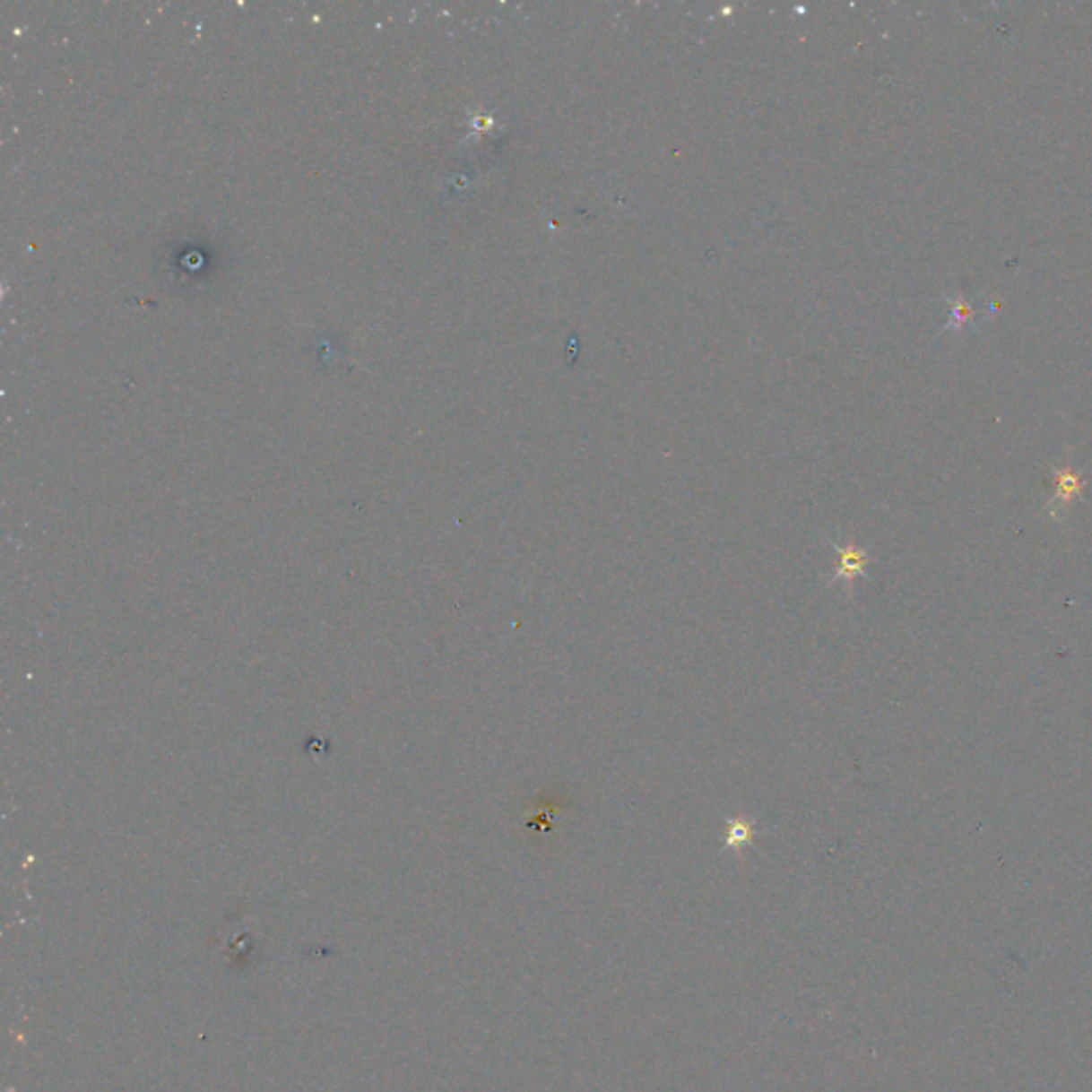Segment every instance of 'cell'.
I'll use <instances>...</instances> for the list:
<instances>
[{"mask_svg": "<svg viewBox=\"0 0 1092 1092\" xmlns=\"http://www.w3.org/2000/svg\"><path fill=\"white\" fill-rule=\"evenodd\" d=\"M949 303L951 309V318L948 320V325H945L943 331H956V334H960L962 329H965L966 320L973 318V303L966 301L965 297H945Z\"/></svg>", "mask_w": 1092, "mask_h": 1092, "instance_id": "4", "label": "cell"}, {"mask_svg": "<svg viewBox=\"0 0 1092 1092\" xmlns=\"http://www.w3.org/2000/svg\"><path fill=\"white\" fill-rule=\"evenodd\" d=\"M1084 489V478L1079 472L1075 470H1056V493L1054 499H1052V508H1062V506H1069V502H1073L1075 498H1079L1082 495Z\"/></svg>", "mask_w": 1092, "mask_h": 1092, "instance_id": "3", "label": "cell"}, {"mask_svg": "<svg viewBox=\"0 0 1092 1092\" xmlns=\"http://www.w3.org/2000/svg\"><path fill=\"white\" fill-rule=\"evenodd\" d=\"M832 549L838 553V568L836 572L828 578V583L835 581H854L855 576H866V566H869V555L864 549L854 544H836L832 542Z\"/></svg>", "mask_w": 1092, "mask_h": 1092, "instance_id": "1", "label": "cell"}, {"mask_svg": "<svg viewBox=\"0 0 1092 1092\" xmlns=\"http://www.w3.org/2000/svg\"><path fill=\"white\" fill-rule=\"evenodd\" d=\"M756 819L747 818V815H736V818L725 819L724 832V852L741 854L747 845H751L753 836H756Z\"/></svg>", "mask_w": 1092, "mask_h": 1092, "instance_id": "2", "label": "cell"}]
</instances>
